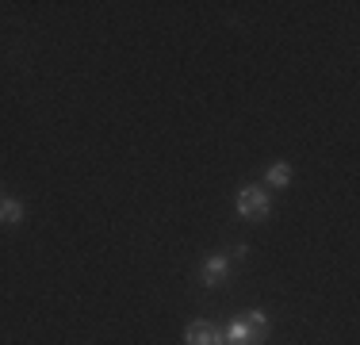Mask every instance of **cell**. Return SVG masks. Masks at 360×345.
Here are the masks:
<instances>
[{
    "label": "cell",
    "mask_w": 360,
    "mask_h": 345,
    "mask_svg": "<svg viewBox=\"0 0 360 345\" xmlns=\"http://www.w3.org/2000/svg\"><path fill=\"white\" fill-rule=\"evenodd\" d=\"M269 211H272L269 188H261V184H245L242 192H238V215H242V219L261 222V219H269Z\"/></svg>",
    "instance_id": "1"
},
{
    "label": "cell",
    "mask_w": 360,
    "mask_h": 345,
    "mask_svg": "<svg viewBox=\"0 0 360 345\" xmlns=\"http://www.w3.org/2000/svg\"><path fill=\"white\" fill-rule=\"evenodd\" d=\"M222 345H264V338L253 330L250 322H245L242 315H238L234 322H230L226 330H222Z\"/></svg>",
    "instance_id": "2"
},
{
    "label": "cell",
    "mask_w": 360,
    "mask_h": 345,
    "mask_svg": "<svg viewBox=\"0 0 360 345\" xmlns=\"http://www.w3.org/2000/svg\"><path fill=\"white\" fill-rule=\"evenodd\" d=\"M184 345H222V330L215 322H203L200 318V322H192L184 330Z\"/></svg>",
    "instance_id": "3"
},
{
    "label": "cell",
    "mask_w": 360,
    "mask_h": 345,
    "mask_svg": "<svg viewBox=\"0 0 360 345\" xmlns=\"http://www.w3.org/2000/svg\"><path fill=\"white\" fill-rule=\"evenodd\" d=\"M226 272H230L226 253H211L207 261H203V288H219V284L226 280Z\"/></svg>",
    "instance_id": "4"
},
{
    "label": "cell",
    "mask_w": 360,
    "mask_h": 345,
    "mask_svg": "<svg viewBox=\"0 0 360 345\" xmlns=\"http://www.w3.org/2000/svg\"><path fill=\"white\" fill-rule=\"evenodd\" d=\"M264 180H269V188H284L288 180H291V165H288V161H276V165H269Z\"/></svg>",
    "instance_id": "5"
},
{
    "label": "cell",
    "mask_w": 360,
    "mask_h": 345,
    "mask_svg": "<svg viewBox=\"0 0 360 345\" xmlns=\"http://www.w3.org/2000/svg\"><path fill=\"white\" fill-rule=\"evenodd\" d=\"M23 219V203L20 200H0V222L4 227H15Z\"/></svg>",
    "instance_id": "6"
},
{
    "label": "cell",
    "mask_w": 360,
    "mask_h": 345,
    "mask_svg": "<svg viewBox=\"0 0 360 345\" xmlns=\"http://www.w3.org/2000/svg\"><path fill=\"white\" fill-rule=\"evenodd\" d=\"M242 318H245V322H250V326H253V330H257V334H261V338H269V315H264V310H261V307H250V310H245V315H242Z\"/></svg>",
    "instance_id": "7"
}]
</instances>
